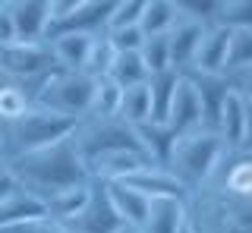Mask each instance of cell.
I'll use <instances>...</instances> for the list:
<instances>
[{"label":"cell","instance_id":"cell-28","mask_svg":"<svg viewBox=\"0 0 252 233\" xmlns=\"http://www.w3.org/2000/svg\"><path fill=\"white\" fill-rule=\"evenodd\" d=\"M142 6L145 0H114L104 22V32H123V29H139Z\"/></svg>","mask_w":252,"mask_h":233},{"label":"cell","instance_id":"cell-12","mask_svg":"<svg viewBox=\"0 0 252 233\" xmlns=\"http://www.w3.org/2000/svg\"><path fill=\"white\" fill-rule=\"evenodd\" d=\"M186 227V199L177 196H161L148 199L145 217L139 224V233H183Z\"/></svg>","mask_w":252,"mask_h":233},{"label":"cell","instance_id":"cell-25","mask_svg":"<svg viewBox=\"0 0 252 233\" xmlns=\"http://www.w3.org/2000/svg\"><path fill=\"white\" fill-rule=\"evenodd\" d=\"M120 95H123V88L117 82H110L107 76H104V79H94L89 114H85V116H114L117 107H120Z\"/></svg>","mask_w":252,"mask_h":233},{"label":"cell","instance_id":"cell-9","mask_svg":"<svg viewBox=\"0 0 252 233\" xmlns=\"http://www.w3.org/2000/svg\"><path fill=\"white\" fill-rule=\"evenodd\" d=\"M205 22L195 19L192 13L186 10L183 3H177V16H173V26L167 29V54H170V69L173 73H186L192 66V57L199 51V41L205 35Z\"/></svg>","mask_w":252,"mask_h":233},{"label":"cell","instance_id":"cell-38","mask_svg":"<svg viewBox=\"0 0 252 233\" xmlns=\"http://www.w3.org/2000/svg\"><path fill=\"white\" fill-rule=\"evenodd\" d=\"M183 233H192V230H189V227H183Z\"/></svg>","mask_w":252,"mask_h":233},{"label":"cell","instance_id":"cell-11","mask_svg":"<svg viewBox=\"0 0 252 233\" xmlns=\"http://www.w3.org/2000/svg\"><path fill=\"white\" fill-rule=\"evenodd\" d=\"M164 123L173 129V136L192 133V129H205L199 91H195V85L189 82L186 76H180V79H177V88H173L170 107H167V120H164Z\"/></svg>","mask_w":252,"mask_h":233},{"label":"cell","instance_id":"cell-34","mask_svg":"<svg viewBox=\"0 0 252 233\" xmlns=\"http://www.w3.org/2000/svg\"><path fill=\"white\" fill-rule=\"evenodd\" d=\"M13 19H10V3H0V44H13Z\"/></svg>","mask_w":252,"mask_h":233},{"label":"cell","instance_id":"cell-24","mask_svg":"<svg viewBox=\"0 0 252 233\" xmlns=\"http://www.w3.org/2000/svg\"><path fill=\"white\" fill-rule=\"evenodd\" d=\"M32 107V95L19 82H0V126L22 116Z\"/></svg>","mask_w":252,"mask_h":233},{"label":"cell","instance_id":"cell-36","mask_svg":"<svg viewBox=\"0 0 252 233\" xmlns=\"http://www.w3.org/2000/svg\"><path fill=\"white\" fill-rule=\"evenodd\" d=\"M0 158H3V133H0Z\"/></svg>","mask_w":252,"mask_h":233},{"label":"cell","instance_id":"cell-26","mask_svg":"<svg viewBox=\"0 0 252 233\" xmlns=\"http://www.w3.org/2000/svg\"><path fill=\"white\" fill-rule=\"evenodd\" d=\"M211 26L252 29V3H249V0H227V3H215V10H211Z\"/></svg>","mask_w":252,"mask_h":233},{"label":"cell","instance_id":"cell-20","mask_svg":"<svg viewBox=\"0 0 252 233\" xmlns=\"http://www.w3.org/2000/svg\"><path fill=\"white\" fill-rule=\"evenodd\" d=\"M35 214H44V205L22 189H13L6 199H0V230L13 227V224H22Z\"/></svg>","mask_w":252,"mask_h":233},{"label":"cell","instance_id":"cell-23","mask_svg":"<svg viewBox=\"0 0 252 233\" xmlns=\"http://www.w3.org/2000/svg\"><path fill=\"white\" fill-rule=\"evenodd\" d=\"M249 66H252V29H230L224 73H236V69H249Z\"/></svg>","mask_w":252,"mask_h":233},{"label":"cell","instance_id":"cell-35","mask_svg":"<svg viewBox=\"0 0 252 233\" xmlns=\"http://www.w3.org/2000/svg\"><path fill=\"white\" fill-rule=\"evenodd\" d=\"M13 189H16V180H13V174H10V161L0 158V199H6Z\"/></svg>","mask_w":252,"mask_h":233},{"label":"cell","instance_id":"cell-3","mask_svg":"<svg viewBox=\"0 0 252 233\" xmlns=\"http://www.w3.org/2000/svg\"><path fill=\"white\" fill-rule=\"evenodd\" d=\"M186 227L192 233H252V199L205 186L186 196Z\"/></svg>","mask_w":252,"mask_h":233},{"label":"cell","instance_id":"cell-5","mask_svg":"<svg viewBox=\"0 0 252 233\" xmlns=\"http://www.w3.org/2000/svg\"><path fill=\"white\" fill-rule=\"evenodd\" d=\"M76 123L66 120V116H57L44 107H35L32 104L22 116L3 123L0 133H3V158L10 161L16 154H26V151H35V148H44L51 142H60L73 133Z\"/></svg>","mask_w":252,"mask_h":233},{"label":"cell","instance_id":"cell-18","mask_svg":"<svg viewBox=\"0 0 252 233\" xmlns=\"http://www.w3.org/2000/svg\"><path fill=\"white\" fill-rule=\"evenodd\" d=\"M136 136H139V145H142V154L148 158V164H161L164 167V161H167V154H170V145H173V129L167 126V123H152V120H145V123H139L136 126Z\"/></svg>","mask_w":252,"mask_h":233},{"label":"cell","instance_id":"cell-8","mask_svg":"<svg viewBox=\"0 0 252 233\" xmlns=\"http://www.w3.org/2000/svg\"><path fill=\"white\" fill-rule=\"evenodd\" d=\"M215 133L220 142L227 145V151H249L252 142V104L249 95L240 91H227L220 101V111L215 120Z\"/></svg>","mask_w":252,"mask_h":233},{"label":"cell","instance_id":"cell-22","mask_svg":"<svg viewBox=\"0 0 252 233\" xmlns=\"http://www.w3.org/2000/svg\"><path fill=\"white\" fill-rule=\"evenodd\" d=\"M173 16H177V3H170V0H145L142 19H139V32L145 38L167 35V29L173 26Z\"/></svg>","mask_w":252,"mask_h":233},{"label":"cell","instance_id":"cell-6","mask_svg":"<svg viewBox=\"0 0 252 233\" xmlns=\"http://www.w3.org/2000/svg\"><path fill=\"white\" fill-rule=\"evenodd\" d=\"M73 142H76V151L79 158L92 161L98 154H107V151H142L139 145V136H136V126L123 120V116H82V120L73 126Z\"/></svg>","mask_w":252,"mask_h":233},{"label":"cell","instance_id":"cell-33","mask_svg":"<svg viewBox=\"0 0 252 233\" xmlns=\"http://www.w3.org/2000/svg\"><path fill=\"white\" fill-rule=\"evenodd\" d=\"M104 38L110 41V48L117 54H123V51H139L145 35H142L139 29H123V32H104Z\"/></svg>","mask_w":252,"mask_h":233},{"label":"cell","instance_id":"cell-27","mask_svg":"<svg viewBox=\"0 0 252 233\" xmlns=\"http://www.w3.org/2000/svg\"><path fill=\"white\" fill-rule=\"evenodd\" d=\"M148 114H152V111H148V88H145V82L132 85V88H123L117 116H123L129 126H139V123L148 120Z\"/></svg>","mask_w":252,"mask_h":233},{"label":"cell","instance_id":"cell-37","mask_svg":"<svg viewBox=\"0 0 252 233\" xmlns=\"http://www.w3.org/2000/svg\"><path fill=\"white\" fill-rule=\"evenodd\" d=\"M120 233H139V230H132V227H123V230H120Z\"/></svg>","mask_w":252,"mask_h":233},{"label":"cell","instance_id":"cell-10","mask_svg":"<svg viewBox=\"0 0 252 233\" xmlns=\"http://www.w3.org/2000/svg\"><path fill=\"white\" fill-rule=\"evenodd\" d=\"M51 0H10V19L16 44H44Z\"/></svg>","mask_w":252,"mask_h":233},{"label":"cell","instance_id":"cell-1","mask_svg":"<svg viewBox=\"0 0 252 233\" xmlns=\"http://www.w3.org/2000/svg\"><path fill=\"white\" fill-rule=\"evenodd\" d=\"M10 174L16 180V189L29 192L41 205L47 199L60 196V192L89 183V174H85V164L76 151L73 136L60 139V142H51L44 148L10 158Z\"/></svg>","mask_w":252,"mask_h":233},{"label":"cell","instance_id":"cell-31","mask_svg":"<svg viewBox=\"0 0 252 233\" xmlns=\"http://www.w3.org/2000/svg\"><path fill=\"white\" fill-rule=\"evenodd\" d=\"M139 57H142V63H145L148 76H155V73H164V69H170L167 38H164V35H152V38H142Z\"/></svg>","mask_w":252,"mask_h":233},{"label":"cell","instance_id":"cell-7","mask_svg":"<svg viewBox=\"0 0 252 233\" xmlns=\"http://www.w3.org/2000/svg\"><path fill=\"white\" fill-rule=\"evenodd\" d=\"M63 227H66L69 233H120L123 224H120V217L114 214V208H110L107 186L101 180L85 183L82 208H79L69 221H63Z\"/></svg>","mask_w":252,"mask_h":233},{"label":"cell","instance_id":"cell-4","mask_svg":"<svg viewBox=\"0 0 252 233\" xmlns=\"http://www.w3.org/2000/svg\"><path fill=\"white\" fill-rule=\"evenodd\" d=\"M32 104L44 107V111L66 116V120L79 123L89 114V101H92V88L94 79H89L85 73H63V69H51L44 73L38 82L26 85Z\"/></svg>","mask_w":252,"mask_h":233},{"label":"cell","instance_id":"cell-21","mask_svg":"<svg viewBox=\"0 0 252 233\" xmlns=\"http://www.w3.org/2000/svg\"><path fill=\"white\" fill-rule=\"evenodd\" d=\"M110 82H117L120 88H132V85H142L148 79V69L142 63L139 51H123V54H114V63H110V73H107Z\"/></svg>","mask_w":252,"mask_h":233},{"label":"cell","instance_id":"cell-16","mask_svg":"<svg viewBox=\"0 0 252 233\" xmlns=\"http://www.w3.org/2000/svg\"><path fill=\"white\" fill-rule=\"evenodd\" d=\"M104 186H107L110 208H114L117 217H120V224L136 230L139 224H142V217H145L148 199L142 196V192H136L132 186H126V183H104Z\"/></svg>","mask_w":252,"mask_h":233},{"label":"cell","instance_id":"cell-15","mask_svg":"<svg viewBox=\"0 0 252 233\" xmlns=\"http://www.w3.org/2000/svg\"><path fill=\"white\" fill-rule=\"evenodd\" d=\"M126 186H132L136 192H142L145 199H161V196H177V199H186L183 189L177 186V180L164 170L161 164H145L139 167L132 176H126L123 180Z\"/></svg>","mask_w":252,"mask_h":233},{"label":"cell","instance_id":"cell-30","mask_svg":"<svg viewBox=\"0 0 252 233\" xmlns=\"http://www.w3.org/2000/svg\"><path fill=\"white\" fill-rule=\"evenodd\" d=\"M82 202H85V183L82 186H76V189H66V192H60V196H54V199H47L44 202V214H51L54 221H69L79 208H82Z\"/></svg>","mask_w":252,"mask_h":233},{"label":"cell","instance_id":"cell-32","mask_svg":"<svg viewBox=\"0 0 252 233\" xmlns=\"http://www.w3.org/2000/svg\"><path fill=\"white\" fill-rule=\"evenodd\" d=\"M0 233H69V230L63 227L60 221H54L51 214H35V217H29V221L13 224V227H6Z\"/></svg>","mask_w":252,"mask_h":233},{"label":"cell","instance_id":"cell-19","mask_svg":"<svg viewBox=\"0 0 252 233\" xmlns=\"http://www.w3.org/2000/svg\"><path fill=\"white\" fill-rule=\"evenodd\" d=\"M177 79L180 73L173 69H164V73H155L145 79V88H148V120L152 123H164L167 120V107H170V98H173V88H177Z\"/></svg>","mask_w":252,"mask_h":233},{"label":"cell","instance_id":"cell-2","mask_svg":"<svg viewBox=\"0 0 252 233\" xmlns=\"http://www.w3.org/2000/svg\"><path fill=\"white\" fill-rule=\"evenodd\" d=\"M224 154H227V145L220 142L215 129H192V133H183L173 139L164 170L177 180L183 196H192L202 186H208L211 174L224 161Z\"/></svg>","mask_w":252,"mask_h":233},{"label":"cell","instance_id":"cell-14","mask_svg":"<svg viewBox=\"0 0 252 233\" xmlns=\"http://www.w3.org/2000/svg\"><path fill=\"white\" fill-rule=\"evenodd\" d=\"M227 38L230 29L224 26H208L199 41V51L192 57V66L186 73H202V76H220L224 73V57H227Z\"/></svg>","mask_w":252,"mask_h":233},{"label":"cell","instance_id":"cell-13","mask_svg":"<svg viewBox=\"0 0 252 233\" xmlns=\"http://www.w3.org/2000/svg\"><path fill=\"white\" fill-rule=\"evenodd\" d=\"M94 35H82V32H66V35H54L47 38V51H51L54 66L63 69V73H82L85 57L92 51Z\"/></svg>","mask_w":252,"mask_h":233},{"label":"cell","instance_id":"cell-29","mask_svg":"<svg viewBox=\"0 0 252 233\" xmlns=\"http://www.w3.org/2000/svg\"><path fill=\"white\" fill-rule=\"evenodd\" d=\"M114 54H117V51L110 48V41L104 38V32L94 35L92 51H89V57H85L82 73L89 76V79H104V76L110 73V63H114Z\"/></svg>","mask_w":252,"mask_h":233},{"label":"cell","instance_id":"cell-17","mask_svg":"<svg viewBox=\"0 0 252 233\" xmlns=\"http://www.w3.org/2000/svg\"><path fill=\"white\" fill-rule=\"evenodd\" d=\"M180 76H186V79L195 85V91H199L205 129H215L220 101H224V95L230 91V88H227V82H224V76H202V73H180Z\"/></svg>","mask_w":252,"mask_h":233}]
</instances>
